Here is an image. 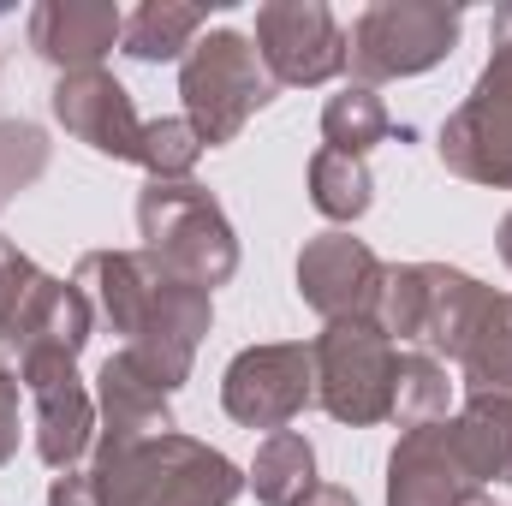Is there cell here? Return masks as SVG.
<instances>
[{"label": "cell", "instance_id": "cell-10", "mask_svg": "<svg viewBox=\"0 0 512 506\" xmlns=\"http://www.w3.org/2000/svg\"><path fill=\"white\" fill-rule=\"evenodd\" d=\"M382 262L346 233H322L310 251L298 256V286L304 298L328 316V322H352V316H376L382 298Z\"/></svg>", "mask_w": 512, "mask_h": 506}, {"label": "cell", "instance_id": "cell-25", "mask_svg": "<svg viewBox=\"0 0 512 506\" xmlns=\"http://www.w3.org/2000/svg\"><path fill=\"white\" fill-rule=\"evenodd\" d=\"M48 506H102V495H96V477H78V471H66V477L48 489Z\"/></svg>", "mask_w": 512, "mask_h": 506}, {"label": "cell", "instance_id": "cell-5", "mask_svg": "<svg viewBox=\"0 0 512 506\" xmlns=\"http://www.w3.org/2000/svg\"><path fill=\"white\" fill-rule=\"evenodd\" d=\"M459 36V6H435V0H376L352 36H346V60L358 78H411L423 66H435Z\"/></svg>", "mask_w": 512, "mask_h": 506}, {"label": "cell", "instance_id": "cell-22", "mask_svg": "<svg viewBox=\"0 0 512 506\" xmlns=\"http://www.w3.org/2000/svg\"><path fill=\"white\" fill-rule=\"evenodd\" d=\"M197 155H203V137L191 131V120H155V126H143L137 161H143L155 179H185V173L197 167Z\"/></svg>", "mask_w": 512, "mask_h": 506}, {"label": "cell", "instance_id": "cell-23", "mask_svg": "<svg viewBox=\"0 0 512 506\" xmlns=\"http://www.w3.org/2000/svg\"><path fill=\"white\" fill-rule=\"evenodd\" d=\"M48 161L42 149V131L30 126H0V191H18L24 179H36Z\"/></svg>", "mask_w": 512, "mask_h": 506}, {"label": "cell", "instance_id": "cell-28", "mask_svg": "<svg viewBox=\"0 0 512 506\" xmlns=\"http://www.w3.org/2000/svg\"><path fill=\"white\" fill-rule=\"evenodd\" d=\"M459 506H495V501H489V495H477V489H471V495H465V501H459Z\"/></svg>", "mask_w": 512, "mask_h": 506}, {"label": "cell", "instance_id": "cell-7", "mask_svg": "<svg viewBox=\"0 0 512 506\" xmlns=\"http://www.w3.org/2000/svg\"><path fill=\"white\" fill-rule=\"evenodd\" d=\"M256 54L274 84H322L346 66V36L322 0H268L256 12Z\"/></svg>", "mask_w": 512, "mask_h": 506}, {"label": "cell", "instance_id": "cell-4", "mask_svg": "<svg viewBox=\"0 0 512 506\" xmlns=\"http://www.w3.org/2000/svg\"><path fill=\"white\" fill-rule=\"evenodd\" d=\"M495 54L471 102L441 126V161L465 179L512 185V6L495 12Z\"/></svg>", "mask_w": 512, "mask_h": 506}, {"label": "cell", "instance_id": "cell-24", "mask_svg": "<svg viewBox=\"0 0 512 506\" xmlns=\"http://www.w3.org/2000/svg\"><path fill=\"white\" fill-rule=\"evenodd\" d=\"M18 447V381L12 370H0V459Z\"/></svg>", "mask_w": 512, "mask_h": 506}, {"label": "cell", "instance_id": "cell-6", "mask_svg": "<svg viewBox=\"0 0 512 506\" xmlns=\"http://www.w3.org/2000/svg\"><path fill=\"white\" fill-rule=\"evenodd\" d=\"M316 381H322V405L340 417V423H376L393 411V370H399V352L370 316H352V322H334L316 352Z\"/></svg>", "mask_w": 512, "mask_h": 506}, {"label": "cell", "instance_id": "cell-14", "mask_svg": "<svg viewBox=\"0 0 512 506\" xmlns=\"http://www.w3.org/2000/svg\"><path fill=\"white\" fill-rule=\"evenodd\" d=\"M102 411H108V435H102V453L108 447H131V441H149V435H167L173 417H167V387L149 376L131 352L102 364Z\"/></svg>", "mask_w": 512, "mask_h": 506}, {"label": "cell", "instance_id": "cell-27", "mask_svg": "<svg viewBox=\"0 0 512 506\" xmlns=\"http://www.w3.org/2000/svg\"><path fill=\"white\" fill-rule=\"evenodd\" d=\"M501 251H507V262H512V215H507V227H501Z\"/></svg>", "mask_w": 512, "mask_h": 506}, {"label": "cell", "instance_id": "cell-15", "mask_svg": "<svg viewBox=\"0 0 512 506\" xmlns=\"http://www.w3.org/2000/svg\"><path fill=\"white\" fill-rule=\"evenodd\" d=\"M447 441L471 483L512 477V399H471V411L447 423Z\"/></svg>", "mask_w": 512, "mask_h": 506}, {"label": "cell", "instance_id": "cell-12", "mask_svg": "<svg viewBox=\"0 0 512 506\" xmlns=\"http://www.w3.org/2000/svg\"><path fill=\"white\" fill-rule=\"evenodd\" d=\"M126 36L120 6L108 0H42L30 12V42L42 60L66 66V72H96V60Z\"/></svg>", "mask_w": 512, "mask_h": 506}, {"label": "cell", "instance_id": "cell-19", "mask_svg": "<svg viewBox=\"0 0 512 506\" xmlns=\"http://www.w3.org/2000/svg\"><path fill=\"white\" fill-rule=\"evenodd\" d=\"M310 203L328 215V221H352L370 209V167L364 155H346V149H322L310 161Z\"/></svg>", "mask_w": 512, "mask_h": 506}, {"label": "cell", "instance_id": "cell-9", "mask_svg": "<svg viewBox=\"0 0 512 506\" xmlns=\"http://www.w3.org/2000/svg\"><path fill=\"white\" fill-rule=\"evenodd\" d=\"M310 399V352L304 346H256L227 370V411L251 429H280Z\"/></svg>", "mask_w": 512, "mask_h": 506}, {"label": "cell", "instance_id": "cell-8", "mask_svg": "<svg viewBox=\"0 0 512 506\" xmlns=\"http://www.w3.org/2000/svg\"><path fill=\"white\" fill-rule=\"evenodd\" d=\"M18 370L30 381V393H36V453L54 471H66L90 447V429H96L90 393L78 387L66 352H30V358H18Z\"/></svg>", "mask_w": 512, "mask_h": 506}, {"label": "cell", "instance_id": "cell-26", "mask_svg": "<svg viewBox=\"0 0 512 506\" xmlns=\"http://www.w3.org/2000/svg\"><path fill=\"white\" fill-rule=\"evenodd\" d=\"M298 506H358V501H352L346 489H310V495H304Z\"/></svg>", "mask_w": 512, "mask_h": 506}, {"label": "cell", "instance_id": "cell-2", "mask_svg": "<svg viewBox=\"0 0 512 506\" xmlns=\"http://www.w3.org/2000/svg\"><path fill=\"white\" fill-rule=\"evenodd\" d=\"M137 221H143L149 256L167 274L191 280V286H221L239 268V251H233V233H227L221 209L191 179H149V191L137 203Z\"/></svg>", "mask_w": 512, "mask_h": 506}, {"label": "cell", "instance_id": "cell-21", "mask_svg": "<svg viewBox=\"0 0 512 506\" xmlns=\"http://www.w3.org/2000/svg\"><path fill=\"white\" fill-rule=\"evenodd\" d=\"M441 411H447L441 364L435 358H399V370H393V411L387 417H399V429H429Z\"/></svg>", "mask_w": 512, "mask_h": 506}, {"label": "cell", "instance_id": "cell-16", "mask_svg": "<svg viewBox=\"0 0 512 506\" xmlns=\"http://www.w3.org/2000/svg\"><path fill=\"white\" fill-rule=\"evenodd\" d=\"M459 364L471 381V399H512V298L489 304V316L477 322Z\"/></svg>", "mask_w": 512, "mask_h": 506}, {"label": "cell", "instance_id": "cell-17", "mask_svg": "<svg viewBox=\"0 0 512 506\" xmlns=\"http://www.w3.org/2000/svg\"><path fill=\"white\" fill-rule=\"evenodd\" d=\"M197 24H203V6H179V0H149L126 18V48L131 60H173L185 48H197Z\"/></svg>", "mask_w": 512, "mask_h": 506}, {"label": "cell", "instance_id": "cell-18", "mask_svg": "<svg viewBox=\"0 0 512 506\" xmlns=\"http://www.w3.org/2000/svg\"><path fill=\"white\" fill-rule=\"evenodd\" d=\"M310 471H316V459H310V441L304 435H292V429H274L268 441H262V453H256V501L268 506H298L310 495Z\"/></svg>", "mask_w": 512, "mask_h": 506}, {"label": "cell", "instance_id": "cell-20", "mask_svg": "<svg viewBox=\"0 0 512 506\" xmlns=\"http://www.w3.org/2000/svg\"><path fill=\"white\" fill-rule=\"evenodd\" d=\"M322 131H328V149H346V155H364L370 143H382L393 120H387L382 96L370 90V84H358V90H346V96H334L328 102V114H322Z\"/></svg>", "mask_w": 512, "mask_h": 506}, {"label": "cell", "instance_id": "cell-3", "mask_svg": "<svg viewBox=\"0 0 512 506\" xmlns=\"http://www.w3.org/2000/svg\"><path fill=\"white\" fill-rule=\"evenodd\" d=\"M179 96H185L191 131L215 149V143H233L239 126L274 96V78L239 30H209L179 72Z\"/></svg>", "mask_w": 512, "mask_h": 506}, {"label": "cell", "instance_id": "cell-11", "mask_svg": "<svg viewBox=\"0 0 512 506\" xmlns=\"http://www.w3.org/2000/svg\"><path fill=\"white\" fill-rule=\"evenodd\" d=\"M54 114L72 137H84L102 155L137 161V149H143V120L131 114V96L108 72H66L54 84Z\"/></svg>", "mask_w": 512, "mask_h": 506}, {"label": "cell", "instance_id": "cell-13", "mask_svg": "<svg viewBox=\"0 0 512 506\" xmlns=\"http://www.w3.org/2000/svg\"><path fill=\"white\" fill-rule=\"evenodd\" d=\"M477 483L465 477L453 441H447V423H429V429H411L393 453V483H387V506H459Z\"/></svg>", "mask_w": 512, "mask_h": 506}, {"label": "cell", "instance_id": "cell-1", "mask_svg": "<svg viewBox=\"0 0 512 506\" xmlns=\"http://www.w3.org/2000/svg\"><path fill=\"white\" fill-rule=\"evenodd\" d=\"M90 477L102 506H227L239 495V471L173 429L131 447H108Z\"/></svg>", "mask_w": 512, "mask_h": 506}]
</instances>
